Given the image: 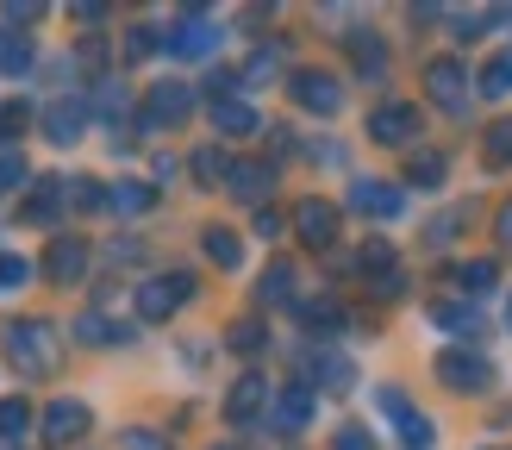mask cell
<instances>
[{
	"label": "cell",
	"mask_w": 512,
	"mask_h": 450,
	"mask_svg": "<svg viewBox=\"0 0 512 450\" xmlns=\"http://www.w3.org/2000/svg\"><path fill=\"white\" fill-rule=\"evenodd\" d=\"M0 350L19 375H57L63 369V338L50 319H7L0 325Z\"/></svg>",
	"instance_id": "6da1fadb"
},
{
	"label": "cell",
	"mask_w": 512,
	"mask_h": 450,
	"mask_svg": "<svg viewBox=\"0 0 512 450\" xmlns=\"http://www.w3.org/2000/svg\"><path fill=\"white\" fill-rule=\"evenodd\" d=\"M438 382L450 388V394H488L494 388V363L481 357V350H463V344H450V350H438Z\"/></svg>",
	"instance_id": "7a4b0ae2"
},
{
	"label": "cell",
	"mask_w": 512,
	"mask_h": 450,
	"mask_svg": "<svg viewBox=\"0 0 512 450\" xmlns=\"http://www.w3.org/2000/svg\"><path fill=\"white\" fill-rule=\"evenodd\" d=\"M194 294V282L182 269H169V275H144L138 282V319L144 325H163V319H175L182 313V300Z\"/></svg>",
	"instance_id": "3957f363"
},
{
	"label": "cell",
	"mask_w": 512,
	"mask_h": 450,
	"mask_svg": "<svg viewBox=\"0 0 512 450\" xmlns=\"http://www.w3.org/2000/svg\"><path fill=\"white\" fill-rule=\"evenodd\" d=\"M188 107H194V88H188V82H175V75H163V82H150L138 119L150 125V132H163V125H182Z\"/></svg>",
	"instance_id": "277c9868"
},
{
	"label": "cell",
	"mask_w": 512,
	"mask_h": 450,
	"mask_svg": "<svg viewBox=\"0 0 512 450\" xmlns=\"http://www.w3.org/2000/svg\"><path fill=\"white\" fill-rule=\"evenodd\" d=\"M425 94H431V107H444V113H469V69L456 57H431L425 63Z\"/></svg>",
	"instance_id": "5b68a950"
},
{
	"label": "cell",
	"mask_w": 512,
	"mask_h": 450,
	"mask_svg": "<svg viewBox=\"0 0 512 450\" xmlns=\"http://www.w3.org/2000/svg\"><path fill=\"white\" fill-rule=\"evenodd\" d=\"M288 94H294V107L319 113V119H331V113L344 107V88H338V75H325V69H294V75H288Z\"/></svg>",
	"instance_id": "8992f818"
},
{
	"label": "cell",
	"mask_w": 512,
	"mask_h": 450,
	"mask_svg": "<svg viewBox=\"0 0 512 450\" xmlns=\"http://www.w3.org/2000/svg\"><path fill=\"white\" fill-rule=\"evenodd\" d=\"M375 407L394 419V432H400V444H406V450H431V419H425V413H419L400 388H381V394H375Z\"/></svg>",
	"instance_id": "52a82bcc"
},
{
	"label": "cell",
	"mask_w": 512,
	"mask_h": 450,
	"mask_svg": "<svg viewBox=\"0 0 512 450\" xmlns=\"http://www.w3.org/2000/svg\"><path fill=\"white\" fill-rule=\"evenodd\" d=\"M369 138L388 144V150L413 144V138H419V107H413V100H388V107H375V113H369Z\"/></svg>",
	"instance_id": "ba28073f"
},
{
	"label": "cell",
	"mask_w": 512,
	"mask_h": 450,
	"mask_svg": "<svg viewBox=\"0 0 512 450\" xmlns=\"http://www.w3.org/2000/svg\"><path fill=\"white\" fill-rule=\"evenodd\" d=\"M269 425H275L281 438H300L306 425H313V388H306V382H288V388L269 400Z\"/></svg>",
	"instance_id": "9c48e42d"
},
{
	"label": "cell",
	"mask_w": 512,
	"mask_h": 450,
	"mask_svg": "<svg viewBox=\"0 0 512 450\" xmlns=\"http://www.w3.org/2000/svg\"><path fill=\"white\" fill-rule=\"evenodd\" d=\"M269 375H238V382H232V394H225V419H232V425H256V419H263L269 413Z\"/></svg>",
	"instance_id": "30bf717a"
},
{
	"label": "cell",
	"mask_w": 512,
	"mask_h": 450,
	"mask_svg": "<svg viewBox=\"0 0 512 450\" xmlns=\"http://www.w3.org/2000/svg\"><path fill=\"white\" fill-rule=\"evenodd\" d=\"M294 232H300V244H313V250H325L331 238H338V207H331L325 194H306L300 207H294Z\"/></svg>",
	"instance_id": "8fae6325"
},
{
	"label": "cell",
	"mask_w": 512,
	"mask_h": 450,
	"mask_svg": "<svg viewBox=\"0 0 512 450\" xmlns=\"http://www.w3.org/2000/svg\"><path fill=\"white\" fill-rule=\"evenodd\" d=\"M63 207H69V182H63V175H38L32 194H25V207H19V219L25 225H57Z\"/></svg>",
	"instance_id": "7c38bea8"
},
{
	"label": "cell",
	"mask_w": 512,
	"mask_h": 450,
	"mask_svg": "<svg viewBox=\"0 0 512 450\" xmlns=\"http://www.w3.org/2000/svg\"><path fill=\"white\" fill-rule=\"evenodd\" d=\"M356 269H363V275H369V288H375V294H388V300L406 288V282H400V257H394V244H381V238H369V244H363Z\"/></svg>",
	"instance_id": "4fadbf2b"
},
{
	"label": "cell",
	"mask_w": 512,
	"mask_h": 450,
	"mask_svg": "<svg viewBox=\"0 0 512 450\" xmlns=\"http://www.w3.org/2000/svg\"><path fill=\"white\" fill-rule=\"evenodd\" d=\"M213 44H219V25H213L207 13H188L175 32H163V50H169V57H207Z\"/></svg>",
	"instance_id": "5bb4252c"
},
{
	"label": "cell",
	"mask_w": 512,
	"mask_h": 450,
	"mask_svg": "<svg viewBox=\"0 0 512 450\" xmlns=\"http://www.w3.org/2000/svg\"><path fill=\"white\" fill-rule=\"evenodd\" d=\"M88 425H94V413L82 407V400H50V407H44V438H50V444L88 438Z\"/></svg>",
	"instance_id": "9a60e30c"
},
{
	"label": "cell",
	"mask_w": 512,
	"mask_h": 450,
	"mask_svg": "<svg viewBox=\"0 0 512 450\" xmlns=\"http://www.w3.org/2000/svg\"><path fill=\"white\" fill-rule=\"evenodd\" d=\"M44 275L50 282H82L88 275V244L82 238H50L44 244Z\"/></svg>",
	"instance_id": "2e32d148"
},
{
	"label": "cell",
	"mask_w": 512,
	"mask_h": 450,
	"mask_svg": "<svg viewBox=\"0 0 512 450\" xmlns=\"http://www.w3.org/2000/svg\"><path fill=\"white\" fill-rule=\"evenodd\" d=\"M400 188L394 182H369V175H356V182H350V207L356 213H375V219H394L400 213Z\"/></svg>",
	"instance_id": "e0dca14e"
},
{
	"label": "cell",
	"mask_w": 512,
	"mask_h": 450,
	"mask_svg": "<svg viewBox=\"0 0 512 450\" xmlns=\"http://www.w3.org/2000/svg\"><path fill=\"white\" fill-rule=\"evenodd\" d=\"M82 125H88V107H82V100H57V107L44 113V138L69 150L75 138H82Z\"/></svg>",
	"instance_id": "ac0fdd59"
},
{
	"label": "cell",
	"mask_w": 512,
	"mask_h": 450,
	"mask_svg": "<svg viewBox=\"0 0 512 450\" xmlns=\"http://www.w3.org/2000/svg\"><path fill=\"white\" fill-rule=\"evenodd\" d=\"M213 125H219V138H250V132H263L256 107H244V100H213Z\"/></svg>",
	"instance_id": "d6986e66"
},
{
	"label": "cell",
	"mask_w": 512,
	"mask_h": 450,
	"mask_svg": "<svg viewBox=\"0 0 512 450\" xmlns=\"http://www.w3.org/2000/svg\"><path fill=\"white\" fill-rule=\"evenodd\" d=\"M344 50H350V63L369 75V82H381V75H388V50H381V38L375 32H350L344 38Z\"/></svg>",
	"instance_id": "ffe728a7"
},
{
	"label": "cell",
	"mask_w": 512,
	"mask_h": 450,
	"mask_svg": "<svg viewBox=\"0 0 512 450\" xmlns=\"http://www.w3.org/2000/svg\"><path fill=\"white\" fill-rule=\"evenodd\" d=\"M225 188H232L238 200H263L275 188V169L269 163H232V175H225Z\"/></svg>",
	"instance_id": "44dd1931"
},
{
	"label": "cell",
	"mask_w": 512,
	"mask_h": 450,
	"mask_svg": "<svg viewBox=\"0 0 512 450\" xmlns=\"http://www.w3.org/2000/svg\"><path fill=\"white\" fill-rule=\"evenodd\" d=\"M200 244H207V257H213L219 269H238V263H244V238L232 232V225H207V232H200Z\"/></svg>",
	"instance_id": "7402d4cb"
},
{
	"label": "cell",
	"mask_w": 512,
	"mask_h": 450,
	"mask_svg": "<svg viewBox=\"0 0 512 450\" xmlns=\"http://www.w3.org/2000/svg\"><path fill=\"white\" fill-rule=\"evenodd\" d=\"M431 319H438L444 332H456V338H469V332H481V313L469 307V300H431Z\"/></svg>",
	"instance_id": "603a6c76"
},
{
	"label": "cell",
	"mask_w": 512,
	"mask_h": 450,
	"mask_svg": "<svg viewBox=\"0 0 512 450\" xmlns=\"http://www.w3.org/2000/svg\"><path fill=\"white\" fill-rule=\"evenodd\" d=\"M0 75H32V38L0 25Z\"/></svg>",
	"instance_id": "cb8c5ba5"
},
{
	"label": "cell",
	"mask_w": 512,
	"mask_h": 450,
	"mask_svg": "<svg viewBox=\"0 0 512 450\" xmlns=\"http://www.w3.org/2000/svg\"><path fill=\"white\" fill-rule=\"evenodd\" d=\"M450 275H456V288H463V294H488L500 282V263L494 257H469V263H456Z\"/></svg>",
	"instance_id": "d4e9b609"
},
{
	"label": "cell",
	"mask_w": 512,
	"mask_h": 450,
	"mask_svg": "<svg viewBox=\"0 0 512 450\" xmlns=\"http://www.w3.org/2000/svg\"><path fill=\"white\" fill-rule=\"evenodd\" d=\"M25 432H32V400L7 394V400H0V444H19Z\"/></svg>",
	"instance_id": "484cf974"
},
{
	"label": "cell",
	"mask_w": 512,
	"mask_h": 450,
	"mask_svg": "<svg viewBox=\"0 0 512 450\" xmlns=\"http://www.w3.org/2000/svg\"><path fill=\"white\" fill-rule=\"evenodd\" d=\"M481 163L488 169H512V119H494L481 132Z\"/></svg>",
	"instance_id": "4316f807"
},
{
	"label": "cell",
	"mask_w": 512,
	"mask_h": 450,
	"mask_svg": "<svg viewBox=\"0 0 512 450\" xmlns=\"http://www.w3.org/2000/svg\"><path fill=\"white\" fill-rule=\"evenodd\" d=\"M75 338H82V344H125L132 325H113L107 313H82V319H75Z\"/></svg>",
	"instance_id": "83f0119b"
},
{
	"label": "cell",
	"mask_w": 512,
	"mask_h": 450,
	"mask_svg": "<svg viewBox=\"0 0 512 450\" xmlns=\"http://www.w3.org/2000/svg\"><path fill=\"white\" fill-rule=\"evenodd\" d=\"M188 169H194V182H200V188H219L225 175H232V163H225V150H219V144H200L194 157H188Z\"/></svg>",
	"instance_id": "f1b7e54d"
},
{
	"label": "cell",
	"mask_w": 512,
	"mask_h": 450,
	"mask_svg": "<svg viewBox=\"0 0 512 450\" xmlns=\"http://www.w3.org/2000/svg\"><path fill=\"white\" fill-rule=\"evenodd\" d=\"M475 88L488 94V100L512 94V50H500V57H488V63H481V75H475Z\"/></svg>",
	"instance_id": "f546056e"
},
{
	"label": "cell",
	"mask_w": 512,
	"mask_h": 450,
	"mask_svg": "<svg viewBox=\"0 0 512 450\" xmlns=\"http://www.w3.org/2000/svg\"><path fill=\"white\" fill-rule=\"evenodd\" d=\"M444 150H419V157L413 163H406V182H413V188H444Z\"/></svg>",
	"instance_id": "4dcf8cb0"
},
{
	"label": "cell",
	"mask_w": 512,
	"mask_h": 450,
	"mask_svg": "<svg viewBox=\"0 0 512 450\" xmlns=\"http://www.w3.org/2000/svg\"><path fill=\"white\" fill-rule=\"evenodd\" d=\"M294 275H300L294 263H269L263 282H256V300H288V294H294Z\"/></svg>",
	"instance_id": "1f68e13d"
},
{
	"label": "cell",
	"mask_w": 512,
	"mask_h": 450,
	"mask_svg": "<svg viewBox=\"0 0 512 450\" xmlns=\"http://www.w3.org/2000/svg\"><path fill=\"white\" fill-rule=\"evenodd\" d=\"M300 319H306V332H344V307L338 300H313V307H300Z\"/></svg>",
	"instance_id": "d6a6232c"
},
{
	"label": "cell",
	"mask_w": 512,
	"mask_h": 450,
	"mask_svg": "<svg viewBox=\"0 0 512 450\" xmlns=\"http://www.w3.org/2000/svg\"><path fill=\"white\" fill-rule=\"evenodd\" d=\"M150 200H157V194H150L144 182H119V188L107 194V207H113V213H150Z\"/></svg>",
	"instance_id": "836d02e7"
},
{
	"label": "cell",
	"mask_w": 512,
	"mask_h": 450,
	"mask_svg": "<svg viewBox=\"0 0 512 450\" xmlns=\"http://www.w3.org/2000/svg\"><path fill=\"white\" fill-rule=\"evenodd\" d=\"M225 344H232V350H238V357H256V350H263V344H269V332H263V325H256V319H238V325H232V332H225Z\"/></svg>",
	"instance_id": "e575fe53"
},
{
	"label": "cell",
	"mask_w": 512,
	"mask_h": 450,
	"mask_svg": "<svg viewBox=\"0 0 512 450\" xmlns=\"http://www.w3.org/2000/svg\"><path fill=\"white\" fill-rule=\"evenodd\" d=\"M313 375H319V388H331V394H344L356 369H350L344 357H319V363H313Z\"/></svg>",
	"instance_id": "d590c367"
},
{
	"label": "cell",
	"mask_w": 512,
	"mask_h": 450,
	"mask_svg": "<svg viewBox=\"0 0 512 450\" xmlns=\"http://www.w3.org/2000/svg\"><path fill=\"white\" fill-rule=\"evenodd\" d=\"M25 125H32V107H25V100H7V107H0V138H19Z\"/></svg>",
	"instance_id": "8d00e7d4"
},
{
	"label": "cell",
	"mask_w": 512,
	"mask_h": 450,
	"mask_svg": "<svg viewBox=\"0 0 512 450\" xmlns=\"http://www.w3.org/2000/svg\"><path fill=\"white\" fill-rule=\"evenodd\" d=\"M119 450H175V444L163 432H150V425H132V432L119 438Z\"/></svg>",
	"instance_id": "74e56055"
},
{
	"label": "cell",
	"mask_w": 512,
	"mask_h": 450,
	"mask_svg": "<svg viewBox=\"0 0 512 450\" xmlns=\"http://www.w3.org/2000/svg\"><path fill=\"white\" fill-rule=\"evenodd\" d=\"M25 282H32V263L7 250V257H0V288H25Z\"/></svg>",
	"instance_id": "f35d334b"
},
{
	"label": "cell",
	"mask_w": 512,
	"mask_h": 450,
	"mask_svg": "<svg viewBox=\"0 0 512 450\" xmlns=\"http://www.w3.org/2000/svg\"><path fill=\"white\" fill-rule=\"evenodd\" d=\"M157 44H163V32H150V25H132V32H125V57H150Z\"/></svg>",
	"instance_id": "ab89813d"
},
{
	"label": "cell",
	"mask_w": 512,
	"mask_h": 450,
	"mask_svg": "<svg viewBox=\"0 0 512 450\" xmlns=\"http://www.w3.org/2000/svg\"><path fill=\"white\" fill-rule=\"evenodd\" d=\"M69 207H82V213L107 207V188H94V182H69Z\"/></svg>",
	"instance_id": "60d3db41"
},
{
	"label": "cell",
	"mask_w": 512,
	"mask_h": 450,
	"mask_svg": "<svg viewBox=\"0 0 512 450\" xmlns=\"http://www.w3.org/2000/svg\"><path fill=\"white\" fill-rule=\"evenodd\" d=\"M275 63H281V50H256V57L244 63V82H269V75H275Z\"/></svg>",
	"instance_id": "b9f144b4"
},
{
	"label": "cell",
	"mask_w": 512,
	"mask_h": 450,
	"mask_svg": "<svg viewBox=\"0 0 512 450\" xmlns=\"http://www.w3.org/2000/svg\"><path fill=\"white\" fill-rule=\"evenodd\" d=\"M331 450H375V438L363 432V425H338V438H331Z\"/></svg>",
	"instance_id": "7bdbcfd3"
},
{
	"label": "cell",
	"mask_w": 512,
	"mask_h": 450,
	"mask_svg": "<svg viewBox=\"0 0 512 450\" xmlns=\"http://www.w3.org/2000/svg\"><path fill=\"white\" fill-rule=\"evenodd\" d=\"M25 182V163L13 157V150H7V157H0V194H7V188H19Z\"/></svg>",
	"instance_id": "ee69618b"
},
{
	"label": "cell",
	"mask_w": 512,
	"mask_h": 450,
	"mask_svg": "<svg viewBox=\"0 0 512 450\" xmlns=\"http://www.w3.org/2000/svg\"><path fill=\"white\" fill-rule=\"evenodd\" d=\"M44 7H38V0H13V7H7V19H13V32H19V19H38Z\"/></svg>",
	"instance_id": "f6af8a7d"
},
{
	"label": "cell",
	"mask_w": 512,
	"mask_h": 450,
	"mask_svg": "<svg viewBox=\"0 0 512 450\" xmlns=\"http://www.w3.org/2000/svg\"><path fill=\"white\" fill-rule=\"evenodd\" d=\"M256 238H281V213H269V207L256 213Z\"/></svg>",
	"instance_id": "bcb514c9"
},
{
	"label": "cell",
	"mask_w": 512,
	"mask_h": 450,
	"mask_svg": "<svg viewBox=\"0 0 512 450\" xmlns=\"http://www.w3.org/2000/svg\"><path fill=\"white\" fill-rule=\"evenodd\" d=\"M494 232H500V250H512V200L500 207V225H494Z\"/></svg>",
	"instance_id": "7dc6e473"
},
{
	"label": "cell",
	"mask_w": 512,
	"mask_h": 450,
	"mask_svg": "<svg viewBox=\"0 0 512 450\" xmlns=\"http://www.w3.org/2000/svg\"><path fill=\"white\" fill-rule=\"evenodd\" d=\"M450 32H456V38H475V32H481V13H463V19L450 25Z\"/></svg>",
	"instance_id": "c3c4849f"
},
{
	"label": "cell",
	"mask_w": 512,
	"mask_h": 450,
	"mask_svg": "<svg viewBox=\"0 0 512 450\" xmlns=\"http://www.w3.org/2000/svg\"><path fill=\"white\" fill-rule=\"evenodd\" d=\"M481 450H512V444H481Z\"/></svg>",
	"instance_id": "681fc988"
},
{
	"label": "cell",
	"mask_w": 512,
	"mask_h": 450,
	"mask_svg": "<svg viewBox=\"0 0 512 450\" xmlns=\"http://www.w3.org/2000/svg\"><path fill=\"white\" fill-rule=\"evenodd\" d=\"M213 450H238V444H213Z\"/></svg>",
	"instance_id": "f907efd6"
},
{
	"label": "cell",
	"mask_w": 512,
	"mask_h": 450,
	"mask_svg": "<svg viewBox=\"0 0 512 450\" xmlns=\"http://www.w3.org/2000/svg\"><path fill=\"white\" fill-rule=\"evenodd\" d=\"M506 325H512V300H506Z\"/></svg>",
	"instance_id": "816d5d0a"
}]
</instances>
